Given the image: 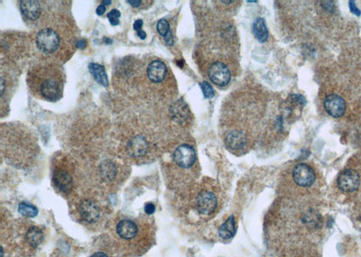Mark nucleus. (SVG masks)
I'll return each instance as SVG.
<instances>
[{"mask_svg":"<svg viewBox=\"0 0 361 257\" xmlns=\"http://www.w3.org/2000/svg\"><path fill=\"white\" fill-rule=\"evenodd\" d=\"M27 83L31 92L41 100L55 102L63 97L64 73L54 65H38L31 69Z\"/></svg>","mask_w":361,"mask_h":257,"instance_id":"1","label":"nucleus"},{"mask_svg":"<svg viewBox=\"0 0 361 257\" xmlns=\"http://www.w3.org/2000/svg\"><path fill=\"white\" fill-rule=\"evenodd\" d=\"M36 45L38 49L46 54H52L58 50L60 37L52 28H44L36 35Z\"/></svg>","mask_w":361,"mask_h":257,"instance_id":"2","label":"nucleus"},{"mask_svg":"<svg viewBox=\"0 0 361 257\" xmlns=\"http://www.w3.org/2000/svg\"><path fill=\"white\" fill-rule=\"evenodd\" d=\"M175 162L181 168H190L196 161V152L192 146L189 145H181L177 147L174 153Z\"/></svg>","mask_w":361,"mask_h":257,"instance_id":"3","label":"nucleus"},{"mask_svg":"<svg viewBox=\"0 0 361 257\" xmlns=\"http://www.w3.org/2000/svg\"><path fill=\"white\" fill-rule=\"evenodd\" d=\"M293 178L299 186L309 187L315 182V171L308 164H298L293 171Z\"/></svg>","mask_w":361,"mask_h":257,"instance_id":"4","label":"nucleus"},{"mask_svg":"<svg viewBox=\"0 0 361 257\" xmlns=\"http://www.w3.org/2000/svg\"><path fill=\"white\" fill-rule=\"evenodd\" d=\"M361 183L359 173L354 170H345L338 178V188L344 193H353Z\"/></svg>","mask_w":361,"mask_h":257,"instance_id":"5","label":"nucleus"},{"mask_svg":"<svg viewBox=\"0 0 361 257\" xmlns=\"http://www.w3.org/2000/svg\"><path fill=\"white\" fill-rule=\"evenodd\" d=\"M208 74L210 81L218 86H225L230 81V71L226 65L220 62L212 64L209 69Z\"/></svg>","mask_w":361,"mask_h":257,"instance_id":"6","label":"nucleus"},{"mask_svg":"<svg viewBox=\"0 0 361 257\" xmlns=\"http://www.w3.org/2000/svg\"><path fill=\"white\" fill-rule=\"evenodd\" d=\"M324 107L327 113L332 117H342L346 111V102L345 100L336 94H331L327 96L324 100Z\"/></svg>","mask_w":361,"mask_h":257,"instance_id":"7","label":"nucleus"},{"mask_svg":"<svg viewBox=\"0 0 361 257\" xmlns=\"http://www.w3.org/2000/svg\"><path fill=\"white\" fill-rule=\"evenodd\" d=\"M217 198L215 195L210 192H203L199 194L197 198V209L203 215H210L215 211L217 208Z\"/></svg>","mask_w":361,"mask_h":257,"instance_id":"8","label":"nucleus"},{"mask_svg":"<svg viewBox=\"0 0 361 257\" xmlns=\"http://www.w3.org/2000/svg\"><path fill=\"white\" fill-rule=\"evenodd\" d=\"M167 75V67L161 61H154L147 67V77L153 83L163 82Z\"/></svg>","mask_w":361,"mask_h":257,"instance_id":"9","label":"nucleus"},{"mask_svg":"<svg viewBox=\"0 0 361 257\" xmlns=\"http://www.w3.org/2000/svg\"><path fill=\"white\" fill-rule=\"evenodd\" d=\"M128 152L131 156L141 157L146 154L149 149L148 142L141 135L132 137L128 143Z\"/></svg>","mask_w":361,"mask_h":257,"instance_id":"10","label":"nucleus"},{"mask_svg":"<svg viewBox=\"0 0 361 257\" xmlns=\"http://www.w3.org/2000/svg\"><path fill=\"white\" fill-rule=\"evenodd\" d=\"M80 214L84 221L93 223L97 221L99 216V209L98 205L92 200L86 199L80 205Z\"/></svg>","mask_w":361,"mask_h":257,"instance_id":"11","label":"nucleus"},{"mask_svg":"<svg viewBox=\"0 0 361 257\" xmlns=\"http://www.w3.org/2000/svg\"><path fill=\"white\" fill-rule=\"evenodd\" d=\"M20 9L26 19L35 21L40 18L42 7L40 3L35 0H23L20 3Z\"/></svg>","mask_w":361,"mask_h":257,"instance_id":"12","label":"nucleus"},{"mask_svg":"<svg viewBox=\"0 0 361 257\" xmlns=\"http://www.w3.org/2000/svg\"><path fill=\"white\" fill-rule=\"evenodd\" d=\"M54 185L63 193H69L72 188V178L69 172L64 170L59 169L54 171L53 176Z\"/></svg>","mask_w":361,"mask_h":257,"instance_id":"13","label":"nucleus"},{"mask_svg":"<svg viewBox=\"0 0 361 257\" xmlns=\"http://www.w3.org/2000/svg\"><path fill=\"white\" fill-rule=\"evenodd\" d=\"M225 144L228 149L238 151L244 148L247 144V137L242 132L235 130L227 134Z\"/></svg>","mask_w":361,"mask_h":257,"instance_id":"14","label":"nucleus"},{"mask_svg":"<svg viewBox=\"0 0 361 257\" xmlns=\"http://www.w3.org/2000/svg\"><path fill=\"white\" fill-rule=\"evenodd\" d=\"M117 232L124 239H132L137 233V226L131 220H122L117 225Z\"/></svg>","mask_w":361,"mask_h":257,"instance_id":"15","label":"nucleus"},{"mask_svg":"<svg viewBox=\"0 0 361 257\" xmlns=\"http://www.w3.org/2000/svg\"><path fill=\"white\" fill-rule=\"evenodd\" d=\"M89 70L93 76L95 81L98 82L103 87L109 86V79L106 73L105 68L103 65L98 64L95 63H91L89 64Z\"/></svg>","mask_w":361,"mask_h":257,"instance_id":"16","label":"nucleus"},{"mask_svg":"<svg viewBox=\"0 0 361 257\" xmlns=\"http://www.w3.org/2000/svg\"><path fill=\"white\" fill-rule=\"evenodd\" d=\"M253 33L255 37L260 43L268 41L269 33L264 18H257L255 20V22L253 23Z\"/></svg>","mask_w":361,"mask_h":257,"instance_id":"17","label":"nucleus"},{"mask_svg":"<svg viewBox=\"0 0 361 257\" xmlns=\"http://www.w3.org/2000/svg\"><path fill=\"white\" fill-rule=\"evenodd\" d=\"M236 233L235 218L233 216H229L225 222L219 228V235L223 239H229L233 237Z\"/></svg>","mask_w":361,"mask_h":257,"instance_id":"18","label":"nucleus"},{"mask_svg":"<svg viewBox=\"0 0 361 257\" xmlns=\"http://www.w3.org/2000/svg\"><path fill=\"white\" fill-rule=\"evenodd\" d=\"M25 238L30 246L36 248L37 246L41 245L44 240V234L40 228H32L27 231V233L25 235Z\"/></svg>","mask_w":361,"mask_h":257,"instance_id":"19","label":"nucleus"},{"mask_svg":"<svg viewBox=\"0 0 361 257\" xmlns=\"http://www.w3.org/2000/svg\"><path fill=\"white\" fill-rule=\"evenodd\" d=\"M303 221L312 229H318L321 227V216L315 211H309L303 215Z\"/></svg>","mask_w":361,"mask_h":257,"instance_id":"20","label":"nucleus"},{"mask_svg":"<svg viewBox=\"0 0 361 257\" xmlns=\"http://www.w3.org/2000/svg\"><path fill=\"white\" fill-rule=\"evenodd\" d=\"M101 173L105 179L111 181L117 174V168L113 163H111L110 161H106L101 164Z\"/></svg>","mask_w":361,"mask_h":257,"instance_id":"21","label":"nucleus"},{"mask_svg":"<svg viewBox=\"0 0 361 257\" xmlns=\"http://www.w3.org/2000/svg\"><path fill=\"white\" fill-rule=\"evenodd\" d=\"M18 211L20 214H22L23 216H27V217H35L38 211L33 205L28 204L26 202H22L18 206Z\"/></svg>","mask_w":361,"mask_h":257,"instance_id":"22","label":"nucleus"},{"mask_svg":"<svg viewBox=\"0 0 361 257\" xmlns=\"http://www.w3.org/2000/svg\"><path fill=\"white\" fill-rule=\"evenodd\" d=\"M175 117H178V118H184L188 116L189 114V110H188V107H187L186 104L183 103V101H178L176 103V105L174 106V113Z\"/></svg>","mask_w":361,"mask_h":257,"instance_id":"23","label":"nucleus"},{"mask_svg":"<svg viewBox=\"0 0 361 257\" xmlns=\"http://www.w3.org/2000/svg\"><path fill=\"white\" fill-rule=\"evenodd\" d=\"M157 28H158V32L159 33V35L163 36V37H165L171 32L170 31L169 23H168V21L166 19H161V20H159Z\"/></svg>","mask_w":361,"mask_h":257,"instance_id":"24","label":"nucleus"},{"mask_svg":"<svg viewBox=\"0 0 361 257\" xmlns=\"http://www.w3.org/2000/svg\"><path fill=\"white\" fill-rule=\"evenodd\" d=\"M201 88L203 89V93L204 98L205 99H211L214 97V91L213 88L210 86V83L207 82H202L201 84Z\"/></svg>","mask_w":361,"mask_h":257,"instance_id":"25","label":"nucleus"},{"mask_svg":"<svg viewBox=\"0 0 361 257\" xmlns=\"http://www.w3.org/2000/svg\"><path fill=\"white\" fill-rule=\"evenodd\" d=\"M121 14L120 12L118 11L117 9H112L109 14H108V18H109V21L110 23L116 26L118 23H119V18H120Z\"/></svg>","mask_w":361,"mask_h":257,"instance_id":"26","label":"nucleus"},{"mask_svg":"<svg viewBox=\"0 0 361 257\" xmlns=\"http://www.w3.org/2000/svg\"><path fill=\"white\" fill-rule=\"evenodd\" d=\"M349 6H350V11L352 12L354 15L358 16V17H360V16H361V10L357 7L354 1H350V2H349Z\"/></svg>","mask_w":361,"mask_h":257,"instance_id":"27","label":"nucleus"},{"mask_svg":"<svg viewBox=\"0 0 361 257\" xmlns=\"http://www.w3.org/2000/svg\"><path fill=\"white\" fill-rule=\"evenodd\" d=\"M145 211H146V214L148 215H152L155 213L156 211V206L151 203V202H148L145 205Z\"/></svg>","mask_w":361,"mask_h":257,"instance_id":"28","label":"nucleus"},{"mask_svg":"<svg viewBox=\"0 0 361 257\" xmlns=\"http://www.w3.org/2000/svg\"><path fill=\"white\" fill-rule=\"evenodd\" d=\"M322 6L323 8L326 10V11L332 12L333 11V8H334V3L332 1H323L322 2Z\"/></svg>","mask_w":361,"mask_h":257,"instance_id":"29","label":"nucleus"},{"mask_svg":"<svg viewBox=\"0 0 361 257\" xmlns=\"http://www.w3.org/2000/svg\"><path fill=\"white\" fill-rule=\"evenodd\" d=\"M143 23H144V22H143V20L142 19H137L135 22L134 23V29L136 31V32H139V31H142V27H143Z\"/></svg>","mask_w":361,"mask_h":257,"instance_id":"30","label":"nucleus"},{"mask_svg":"<svg viewBox=\"0 0 361 257\" xmlns=\"http://www.w3.org/2000/svg\"><path fill=\"white\" fill-rule=\"evenodd\" d=\"M164 40H165V43L169 46H172L174 44V38H173L172 32H170L169 34L164 37Z\"/></svg>","mask_w":361,"mask_h":257,"instance_id":"31","label":"nucleus"},{"mask_svg":"<svg viewBox=\"0 0 361 257\" xmlns=\"http://www.w3.org/2000/svg\"><path fill=\"white\" fill-rule=\"evenodd\" d=\"M87 46V41L86 40H79L76 43V47L79 48V49H84Z\"/></svg>","mask_w":361,"mask_h":257,"instance_id":"32","label":"nucleus"},{"mask_svg":"<svg viewBox=\"0 0 361 257\" xmlns=\"http://www.w3.org/2000/svg\"><path fill=\"white\" fill-rule=\"evenodd\" d=\"M106 12V6H104V5H100V6H98V8L96 9V13H97V15H99V16H102L104 13Z\"/></svg>","mask_w":361,"mask_h":257,"instance_id":"33","label":"nucleus"},{"mask_svg":"<svg viewBox=\"0 0 361 257\" xmlns=\"http://www.w3.org/2000/svg\"><path fill=\"white\" fill-rule=\"evenodd\" d=\"M128 4H130L131 6H134V7H138V6H141V4H143L144 2H143V1H140V0H138V1H133V0H128Z\"/></svg>","mask_w":361,"mask_h":257,"instance_id":"34","label":"nucleus"},{"mask_svg":"<svg viewBox=\"0 0 361 257\" xmlns=\"http://www.w3.org/2000/svg\"><path fill=\"white\" fill-rule=\"evenodd\" d=\"M137 35H138V37H139L140 39L141 40H145L146 38V32L145 31H139V32H137Z\"/></svg>","mask_w":361,"mask_h":257,"instance_id":"35","label":"nucleus"},{"mask_svg":"<svg viewBox=\"0 0 361 257\" xmlns=\"http://www.w3.org/2000/svg\"><path fill=\"white\" fill-rule=\"evenodd\" d=\"M108 257V256H107L106 254H104V253L99 252V253H96V254H94L93 256H91V257Z\"/></svg>","mask_w":361,"mask_h":257,"instance_id":"36","label":"nucleus"},{"mask_svg":"<svg viewBox=\"0 0 361 257\" xmlns=\"http://www.w3.org/2000/svg\"><path fill=\"white\" fill-rule=\"evenodd\" d=\"M101 4L104 5V6H110L111 4V0H109V1H102Z\"/></svg>","mask_w":361,"mask_h":257,"instance_id":"37","label":"nucleus"}]
</instances>
